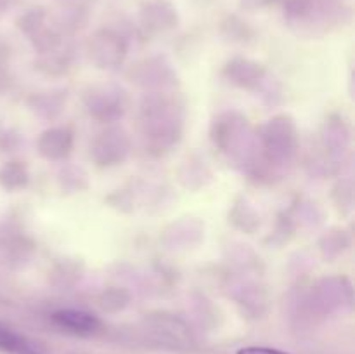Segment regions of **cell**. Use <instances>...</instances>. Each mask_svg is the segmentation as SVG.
<instances>
[{
	"mask_svg": "<svg viewBox=\"0 0 355 354\" xmlns=\"http://www.w3.org/2000/svg\"><path fill=\"white\" fill-rule=\"evenodd\" d=\"M0 353L6 354H47V351L35 340L19 335L9 328L7 325L0 323Z\"/></svg>",
	"mask_w": 355,
	"mask_h": 354,
	"instance_id": "obj_2",
	"label": "cell"
},
{
	"mask_svg": "<svg viewBox=\"0 0 355 354\" xmlns=\"http://www.w3.org/2000/svg\"><path fill=\"white\" fill-rule=\"evenodd\" d=\"M238 354H288V353H283V351L279 349H270V347L252 346V347H243V349L238 351Z\"/></svg>",
	"mask_w": 355,
	"mask_h": 354,
	"instance_id": "obj_3",
	"label": "cell"
},
{
	"mask_svg": "<svg viewBox=\"0 0 355 354\" xmlns=\"http://www.w3.org/2000/svg\"><path fill=\"white\" fill-rule=\"evenodd\" d=\"M52 321L58 326L71 332L75 335H94L101 330V321L97 316L76 309H61L52 314Z\"/></svg>",
	"mask_w": 355,
	"mask_h": 354,
	"instance_id": "obj_1",
	"label": "cell"
}]
</instances>
